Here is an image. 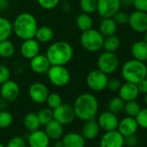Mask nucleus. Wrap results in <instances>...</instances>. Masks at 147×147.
I'll use <instances>...</instances> for the list:
<instances>
[{"label": "nucleus", "instance_id": "13", "mask_svg": "<svg viewBox=\"0 0 147 147\" xmlns=\"http://www.w3.org/2000/svg\"><path fill=\"white\" fill-rule=\"evenodd\" d=\"M20 94V87L17 82L8 80L0 85V95L8 102L15 101Z\"/></svg>", "mask_w": 147, "mask_h": 147}, {"label": "nucleus", "instance_id": "15", "mask_svg": "<svg viewBox=\"0 0 147 147\" xmlns=\"http://www.w3.org/2000/svg\"><path fill=\"white\" fill-rule=\"evenodd\" d=\"M119 119L118 116L110 111H105L102 112L97 119L98 125L100 128L105 131H113L117 130L118 125H119Z\"/></svg>", "mask_w": 147, "mask_h": 147}, {"label": "nucleus", "instance_id": "3", "mask_svg": "<svg viewBox=\"0 0 147 147\" xmlns=\"http://www.w3.org/2000/svg\"><path fill=\"white\" fill-rule=\"evenodd\" d=\"M45 55L51 65L66 66L74 56V49L69 42L57 41L49 45Z\"/></svg>", "mask_w": 147, "mask_h": 147}, {"label": "nucleus", "instance_id": "45", "mask_svg": "<svg viewBox=\"0 0 147 147\" xmlns=\"http://www.w3.org/2000/svg\"><path fill=\"white\" fill-rule=\"evenodd\" d=\"M138 144V138L136 136V134L128 136L125 138V144L128 147H135Z\"/></svg>", "mask_w": 147, "mask_h": 147}, {"label": "nucleus", "instance_id": "29", "mask_svg": "<svg viewBox=\"0 0 147 147\" xmlns=\"http://www.w3.org/2000/svg\"><path fill=\"white\" fill-rule=\"evenodd\" d=\"M76 24V26L78 27V29L82 32H83V31L88 30L93 28L94 21H93V18L90 16V14L82 12L81 14H79L77 16Z\"/></svg>", "mask_w": 147, "mask_h": 147}, {"label": "nucleus", "instance_id": "38", "mask_svg": "<svg viewBox=\"0 0 147 147\" xmlns=\"http://www.w3.org/2000/svg\"><path fill=\"white\" fill-rule=\"evenodd\" d=\"M135 119H136L138 126L147 129V107L140 109L138 113L136 115Z\"/></svg>", "mask_w": 147, "mask_h": 147}, {"label": "nucleus", "instance_id": "39", "mask_svg": "<svg viewBox=\"0 0 147 147\" xmlns=\"http://www.w3.org/2000/svg\"><path fill=\"white\" fill-rule=\"evenodd\" d=\"M113 18L115 21V23L117 24V25H125V24H128L129 14L126 11L119 10L118 12H116L114 14Z\"/></svg>", "mask_w": 147, "mask_h": 147}, {"label": "nucleus", "instance_id": "22", "mask_svg": "<svg viewBox=\"0 0 147 147\" xmlns=\"http://www.w3.org/2000/svg\"><path fill=\"white\" fill-rule=\"evenodd\" d=\"M63 147H85L86 139L78 132H68L61 137Z\"/></svg>", "mask_w": 147, "mask_h": 147}, {"label": "nucleus", "instance_id": "20", "mask_svg": "<svg viewBox=\"0 0 147 147\" xmlns=\"http://www.w3.org/2000/svg\"><path fill=\"white\" fill-rule=\"evenodd\" d=\"M118 92H119V96L125 102L137 100L139 94H140L139 91H138L137 84L127 82L121 84L120 88L119 89Z\"/></svg>", "mask_w": 147, "mask_h": 147}, {"label": "nucleus", "instance_id": "47", "mask_svg": "<svg viewBox=\"0 0 147 147\" xmlns=\"http://www.w3.org/2000/svg\"><path fill=\"white\" fill-rule=\"evenodd\" d=\"M61 9L63 12L65 13H68L71 11L72 10V6H71V4L67 1H66V0H64V1H62L61 3Z\"/></svg>", "mask_w": 147, "mask_h": 147}, {"label": "nucleus", "instance_id": "10", "mask_svg": "<svg viewBox=\"0 0 147 147\" xmlns=\"http://www.w3.org/2000/svg\"><path fill=\"white\" fill-rule=\"evenodd\" d=\"M120 8V0H97L96 11L102 18H113Z\"/></svg>", "mask_w": 147, "mask_h": 147}, {"label": "nucleus", "instance_id": "27", "mask_svg": "<svg viewBox=\"0 0 147 147\" xmlns=\"http://www.w3.org/2000/svg\"><path fill=\"white\" fill-rule=\"evenodd\" d=\"M13 33L12 23L5 17L0 16V42L9 39Z\"/></svg>", "mask_w": 147, "mask_h": 147}, {"label": "nucleus", "instance_id": "43", "mask_svg": "<svg viewBox=\"0 0 147 147\" xmlns=\"http://www.w3.org/2000/svg\"><path fill=\"white\" fill-rule=\"evenodd\" d=\"M120 86H121V82L119 79L111 78V79H108L107 81V88L111 92H118L119 89L120 88Z\"/></svg>", "mask_w": 147, "mask_h": 147}, {"label": "nucleus", "instance_id": "37", "mask_svg": "<svg viewBox=\"0 0 147 147\" xmlns=\"http://www.w3.org/2000/svg\"><path fill=\"white\" fill-rule=\"evenodd\" d=\"M46 103L48 105V107L55 109L61 104H62V99L61 95L57 93H49L46 100Z\"/></svg>", "mask_w": 147, "mask_h": 147}, {"label": "nucleus", "instance_id": "36", "mask_svg": "<svg viewBox=\"0 0 147 147\" xmlns=\"http://www.w3.org/2000/svg\"><path fill=\"white\" fill-rule=\"evenodd\" d=\"M13 122L12 114L7 110H0V128H8Z\"/></svg>", "mask_w": 147, "mask_h": 147}, {"label": "nucleus", "instance_id": "2", "mask_svg": "<svg viewBox=\"0 0 147 147\" xmlns=\"http://www.w3.org/2000/svg\"><path fill=\"white\" fill-rule=\"evenodd\" d=\"M38 28L36 17L29 12L18 14L12 22V29L15 36L21 40L34 38Z\"/></svg>", "mask_w": 147, "mask_h": 147}, {"label": "nucleus", "instance_id": "26", "mask_svg": "<svg viewBox=\"0 0 147 147\" xmlns=\"http://www.w3.org/2000/svg\"><path fill=\"white\" fill-rule=\"evenodd\" d=\"M54 37V31L49 26H41L38 27L35 35V38L40 43H47L52 41Z\"/></svg>", "mask_w": 147, "mask_h": 147}, {"label": "nucleus", "instance_id": "46", "mask_svg": "<svg viewBox=\"0 0 147 147\" xmlns=\"http://www.w3.org/2000/svg\"><path fill=\"white\" fill-rule=\"evenodd\" d=\"M138 88L140 94H147V77H145L144 79L141 80L138 84Z\"/></svg>", "mask_w": 147, "mask_h": 147}, {"label": "nucleus", "instance_id": "6", "mask_svg": "<svg viewBox=\"0 0 147 147\" xmlns=\"http://www.w3.org/2000/svg\"><path fill=\"white\" fill-rule=\"evenodd\" d=\"M47 76L49 82L56 88L67 86L71 79L70 72L62 65H51L47 72Z\"/></svg>", "mask_w": 147, "mask_h": 147}, {"label": "nucleus", "instance_id": "5", "mask_svg": "<svg viewBox=\"0 0 147 147\" xmlns=\"http://www.w3.org/2000/svg\"><path fill=\"white\" fill-rule=\"evenodd\" d=\"M82 46L88 52H98L103 47L104 36L98 30L90 29L83 31L80 37Z\"/></svg>", "mask_w": 147, "mask_h": 147}, {"label": "nucleus", "instance_id": "4", "mask_svg": "<svg viewBox=\"0 0 147 147\" xmlns=\"http://www.w3.org/2000/svg\"><path fill=\"white\" fill-rule=\"evenodd\" d=\"M147 65L145 62L131 59L126 61L121 68V76L123 79L131 83L138 84L141 80L146 77Z\"/></svg>", "mask_w": 147, "mask_h": 147}, {"label": "nucleus", "instance_id": "9", "mask_svg": "<svg viewBox=\"0 0 147 147\" xmlns=\"http://www.w3.org/2000/svg\"><path fill=\"white\" fill-rule=\"evenodd\" d=\"M53 118L63 125L71 124L76 117L73 106L68 104H61L56 108L53 109Z\"/></svg>", "mask_w": 147, "mask_h": 147}, {"label": "nucleus", "instance_id": "30", "mask_svg": "<svg viewBox=\"0 0 147 147\" xmlns=\"http://www.w3.org/2000/svg\"><path fill=\"white\" fill-rule=\"evenodd\" d=\"M120 47V40L119 38L115 36H109L104 37V42H103V47L105 51L108 52H116Z\"/></svg>", "mask_w": 147, "mask_h": 147}, {"label": "nucleus", "instance_id": "25", "mask_svg": "<svg viewBox=\"0 0 147 147\" xmlns=\"http://www.w3.org/2000/svg\"><path fill=\"white\" fill-rule=\"evenodd\" d=\"M117 29L118 25L113 18H102V20L100 21L98 30L104 37H106L115 35V33L117 32Z\"/></svg>", "mask_w": 147, "mask_h": 147}, {"label": "nucleus", "instance_id": "55", "mask_svg": "<svg viewBox=\"0 0 147 147\" xmlns=\"http://www.w3.org/2000/svg\"><path fill=\"white\" fill-rule=\"evenodd\" d=\"M146 77H147V73H146Z\"/></svg>", "mask_w": 147, "mask_h": 147}, {"label": "nucleus", "instance_id": "40", "mask_svg": "<svg viewBox=\"0 0 147 147\" xmlns=\"http://www.w3.org/2000/svg\"><path fill=\"white\" fill-rule=\"evenodd\" d=\"M36 2L38 5L43 10L50 11L59 5L61 0H36Z\"/></svg>", "mask_w": 147, "mask_h": 147}, {"label": "nucleus", "instance_id": "52", "mask_svg": "<svg viewBox=\"0 0 147 147\" xmlns=\"http://www.w3.org/2000/svg\"><path fill=\"white\" fill-rule=\"evenodd\" d=\"M146 43H147V31L144 33V39H143Z\"/></svg>", "mask_w": 147, "mask_h": 147}, {"label": "nucleus", "instance_id": "7", "mask_svg": "<svg viewBox=\"0 0 147 147\" xmlns=\"http://www.w3.org/2000/svg\"><path fill=\"white\" fill-rule=\"evenodd\" d=\"M119 66V59L115 52H102L97 59V67L106 75H113Z\"/></svg>", "mask_w": 147, "mask_h": 147}, {"label": "nucleus", "instance_id": "54", "mask_svg": "<svg viewBox=\"0 0 147 147\" xmlns=\"http://www.w3.org/2000/svg\"><path fill=\"white\" fill-rule=\"evenodd\" d=\"M0 147H5V145H4L3 144H1V143H0Z\"/></svg>", "mask_w": 147, "mask_h": 147}, {"label": "nucleus", "instance_id": "48", "mask_svg": "<svg viewBox=\"0 0 147 147\" xmlns=\"http://www.w3.org/2000/svg\"><path fill=\"white\" fill-rule=\"evenodd\" d=\"M9 0H0V11H6L9 8Z\"/></svg>", "mask_w": 147, "mask_h": 147}, {"label": "nucleus", "instance_id": "51", "mask_svg": "<svg viewBox=\"0 0 147 147\" xmlns=\"http://www.w3.org/2000/svg\"><path fill=\"white\" fill-rule=\"evenodd\" d=\"M53 147H63V144H62L61 140H59V139L55 140V142Z\"/></svg>", "mask_w": 147, "mask_h": 147}, {"label": "nucleus", "instance_id": "44", "mask_svg": "<svg viewBox=\"0 0 147 147\" xmlns=\"http://www.w3.org/2000/svg\"><path fill=\"white\" fill-rule=\"evenodd\" d=\"M132 5L135 10L147 12V0H133Z\"/></svg>", "mask_w": 147, "mask_h": 147}, {"label": "nucleus", "instance_id": "8", "mask_svg": "<svg viewBox=\"0 0 147 147\" xmlns=\"http://www.w3.org/2000/svg\"><path fill=\"white\" fill-rule=\"evenodd\" d=\"M107 75L99 69H94L90 71L86 77L87 86L94 92H101L107 89Z\"/></svg>", "mask_w": 147, "mask_h": 147}, {"label": "nucleus", "instance_id": "24", "mask_svg": "<svg viewBox=\"0 0 147 147\" xmlns=\"http://www.w3.org/2000/svg\"><path fill=\"white\" fill-rule=\"evenodd\" d=\"M131 54L135 60L143 62L147 61V43L144 40L135 42L131 45Z\"/></svg>", "mask_w": 147, "mask_h": 147}, {"label": "nucleus", "instance_id": "12", "mask_svg": "<svg viewBox=\"0 0 147 147\" xmlns=\"http://www.w3.org/2000/svg\"><path fill=\"white\" fill-rule=\"evenodd\" d=\"M49 94V91L47 86L40 82H36L32 83L28 90V94L30 99L36 104L45 103Z\"/></svg>", "mask_w": 147, "mask_h": 147}, {"label": "nucleus", "instance_id": "32", "mask_svg": "<svg viewBox=\"0 0 147 147\" xmlns=\"http://www.w3.org/2000/svg\"><path fill=\"white\" fill-rule=\"evenodd\" d=\"M124 106H125V101L119 96H115L109 100L107 107H108V111L118 115L122 112H124Z\"/></svg>", "mask_w": 147, "mask_h": 147}, {"label": "nucleus", "instance_id": "16", "mask_svg": "<svg viewBox=\"0 0 147 147\" xmlns=\"http://www.w3.org/2000/svg\"><path fill=\"white\" fill-rule=\"evenodd\" d=\"M40 42L34 37L24 40L20 46V52L24 58L31 60L36 55L40 54Z\"/></svg>", "mask_w": 147, "mask_h": 147}, {"label": "nucleus", "instance_id": "53", "mask_svg": "<svg viewBox=\"0 0 147 147\" xmlns=\"http://www.w3.org/2000/svg\"><path fill=\"white\" fill-rule=\"evenodd\" d=\"M144 103L147 107V94H145V96H144Z\"/></svg>", "mask_w": 147, "mask_h": 147}, {"label": "nucleus", "instance_id": "35", "mask_svg": "<svg viewBox=\"0 0 147 147\" xmlns=\"http://www.w3.org/2000/svg\"><path fill=\"white\" fill-rule=\"evenodd\" d=\"M38 116V119L40 120V123L42 125H45L48 122L52 120L53 118V109L49 107H44L38 111L36 113Z\"/></svg>", "mask_w": 147, "mask_h": 147}, {"label": "nucleus", "instance_id": "11", "mask_svg": "<svg viewBox=\"0 0 147 147\" xmlns=\"http://www.w3.org/2000/svg\"><path fill=\"white\" fill-rule=\"evenodd\" d=\"M128 24L131 29L140 34L147 31V12L135 10L129 14Z\"/></svg>", "mask_w": 147, "mask_h": 147}, {"label": "nucleus", "instance_id": "34", "mask_svg": "<svg viewBox=\"0 0 147 147\" xmlns=\"http://www.w3.org/2000/svg\"><path fill=\"white\" fill-rule=\"evenodd\" d=\"M80 8L82 12L93 14L97 9V0H79Z\"/></svg>", "mask_w": 147, "mask_h": 147}, {"label": "nucleus", "instance_id": "21", "mask_svg": "<svg viewBox=\"0 0 147 147\" xmlns=\"http://www.w3.org/2000/svg\"><path fill=\"white\" fill-rule=\"evenodd\" d=\"M64 125L55 119H52L44 125V131L49 139L57 140L61 138L64 133Z\"/></svg>", "mask_w": 147, "mask_h": 147}, {"label": "nucleus", "instance_id": "1", "mask_svg": "<svg viewBox=\"0 0 147 147\" xmlns=\"http://www.w3.org/2000/svg\"><path fill=\"white\" fill-rule=\"evenodd\" d=\"M74 112L76 117L82 121L95 119L99 111V101L97 98L90 93L80 94L74 101Z\"/></svg>", "mask_w": 147, "mask_h": 147}, {"label": "nucleus", "instance_id": "41", "mask_svg": "<svg viewBox=\"0 0 147 147\" xmlns=\"http://www.w3.org/2000/svg\"><path fill=\"white\" fill-rule=\"evenodd\" d=\"M26 142L25 140L19 136L13 137L9 140L5 147H26Z\"/></svg>", "mask_w": 147, "mask_h": 147}, {"label": "nucleus", "instance_id": "18", "mask_svg": "<svg viewBox=\"0 0 147 147\" xmlns=\"http://www.w3.org/2000/svg\"><path fill=\"white\" fill-rule=\"evenodd\" d=\"M30 69L38 75H42V74H47L48 70L49 69L51 64L47 58L46 55L38 54L34 58L30 60Z\"/></svg>", "mask_w": 147, "mask_h": 147}, {"label": "nucleus", "instance_id": "33", "mask_svg": "<svg viewBox=\"0 0 147 147\" xmlns=\"http://www.w3.org/2000/svg\"><path fill=\"white\" fill-rule=\"evenodd\" d=\"M141 107L138 101L135 100H130V101H125V106H124V112L127 116L133 117L135 118L136 115L140 111Z\"/></svg>", "mask_w": 147, "mask_h": 147}, {"label": "nucleus", "instance_id": "31", "mask_svg": "<svg viewBox=\"0 0 147 147\" xmlns=\"http://www.w3.org/2000/svg\"><path fill=\"white\" fill-rule=\"evenodd\" d=\"M16 52L14 43L9 39L0 42V56L3 58H11Z\"/></svg>", "mask_w": 147, "mask_h": 147}, {"label": "nucleus", "instance_id": "23", "mask_svg": "<svg viewBox=\"0 0 147 147\" xmlns=\"http://www.w3.org/2000/svg\"><path fill=\"white\" fill-rule=\"evenodd\" d=\"M85 123L83 124L82 127V131L81 134L84 137V138L87 140H93L96 138L100 133V126L98 125V122L95 119H90L84 121Z\"/></svg>", "mask_w": 147, "mask_h": 147}, {"label": "nucleus", "instance_id": "17", "mask_svg": "<svg viewBox=\"0 0 147 147\" xmlns=\"http://www.w3.org/2000/svg\"><path fill=\"white\" fill-rule=\"evenodd\" d=\"M138 128V125L135 118L126 116L119 121L117 130L124 138H125V137L136 134Z\"/></svg>", "mask_w": 147, "mask_h": 147}, {"label": "nucleus", "instance_id": "14", "mask_svg": "<svg viewBox=\"0 0 147 147\" xmlns=\"http://www.w3.org/2000/svg\"><path fill=\"white\" fill-rule=\"evenodd\" d=\"M125 138L118 130L105 131L100 140V147H124Z\"/></svg>", "mask_w": 147, "mask_h": 147}, {"label": "nucleus", "instance_id": "50", "mask_svg": "<svg viewBox=\"0 0 147 147\" xmlns=\"http://www.w3.org/2000/svg\"><path fill=\"white\" fill-rule=\"evenodd\" d=\"M132 1L133 0H120V3L121 5L129 6V5H132Z\"/></svg>", "mask_w": 147, "mask_h": 147}, {"label": "nucleus", "instance_id": "49", "mask_svg": "<svg viewBox=\"0 0 147 147\" xmlns=\"http://www.w3.org/2000/svg\"><path fill=\"white\" fill-rule=\"evenodd\" d=\"M8 101H6L5 99L1 98L0 99V110H5V108L7 107L8 105Z\"/></svg>", "mask_w": 147, "mask_h": 147}, {"label": "nucleus", "instance_id": "19", "mask_svg": "<svg viewBox=\"0 0 147 147\" xmlns=\"http://www.w3.org/2000/svg\"><path fill=\"white\" fill-rule=\"evenodd\" d=\"M28 143L30 147H49L50 139L44 131L38 129L30 133Z\"/></svg>", "mask_w": 147, "mask_h": 147}, {"label": "nucleus", "instance_id": "28", "mask_svg": "<svg viewBox=\"0 0 147 147\" xmlns=\"http://www.w3.org/2000/svg\"><path fill=\"white\" fill-rule=\"evenodd\" d=\"M24 125L27 131L31 132L40 129L42 125L40 123V120L36 113H29L24 118Z\"/></svg>", "mask_w": 147, "mask_h": 147}, {"label": "nucleus", "instance_id": "42", "mask_svg": "<svg viewBox=\"0 0 147 147\" xmlns=\"http://www.w3.org/2000/svg\"><path fill=\"white\" fill-rule=\"evenodd\" d=\"M11 79V70L5 65L0 64V85Z\"/></svg>", "mask_w": 147, "mask_h": 147}]
</instances>
